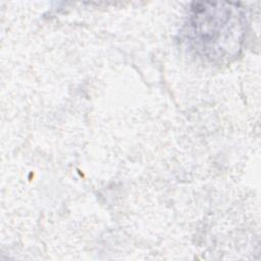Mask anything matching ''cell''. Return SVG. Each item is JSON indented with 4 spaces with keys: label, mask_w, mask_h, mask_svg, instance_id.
<instances>
[{
    "label": "cell",
    "mask_w": 261,
    "mask_h": 261,
    "mask_svg": "<svg viewBox=\"0 0 261 261\" xmlns=\"http://www.w3.org/2000/svg\"><path fill=\"white\" fill-rule=\"evenodd\" d=\"M188 36L195 48L210 58L230 57L240 47L245 27L242 7L229 2H195Z\"/></svg>",
    "instance_id": "1"
}]
</instances>
